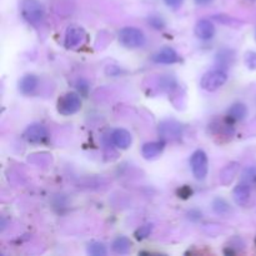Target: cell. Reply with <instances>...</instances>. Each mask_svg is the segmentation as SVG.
<instances>
[{"mask_svg": "<svg viewBox=\"0 0 256 256\" xmlns=\"http://www.w3.org/2000/svg\"><path fill=\"white\" fill-rule=\"evenodd\" d=\"M194 2H195V4L199 5V6H205V5L212 4L214 0H194Z\"/></svg>", "mask_w": 256, "mask_h": 256, "instance_id": "25", "label": "cell"}, {"mask_svg": "<svg viewBox=\"0 0 256 256\" xmlns=\"http://www.w3.org/2000/svg\"><path fill=\"white\" fill-rule=\"evenodd\" d=\"M228 74L222 69H214L205 72L200 80V86L206 92H215L226 82Z\"/></svg>", "mask_w": 256, "mask_h": 256, "instance_id": "3", "label": "cell"}, {"mask_svg": "<svg viewBox=\"0 0 256 256\" xmlns=\"http://www.w3.org/2000/svg\"><path fill=\"white\" fill-rule=\"evenodd\" d=\"M248 115V108L242 102H236V104L232 105L228 112V119L230 122H240V120L245 119Z\"/></svg>", "mask_w": 256, "mask_h": 256, "instance_id": "15", "label": "cell"}, {"mask_svg": "<svg viewBox=\"0 0 256 256\" xmlns=\"http://www.w3.org/2000/svg\"><path fill=\"white\" fill-rule=\"evenodd\" d=\"M112 142L119 149H128L132 142V134L125 129L114 130L112 134Z\"/></svg>", "mask_w": 256, "mask_h": 256, "instance_id": "11", "label": "cell"}, {"mask_svg": "<svg viewBox=\"0 0 256 256\" xmlns=\"http://www.w3.org/2000/svg\"><path fill=\"white\" fill-rule=\"evenodd\" d=\"M245 65L250 70H256V52H248L245 54Z\"/></svg>", "mask_w": 256, "mask_h": 256, "instance_id": "23", "label": "cell"}, {"mask_svg": "<svg viewBox=\"0 0 256 256\" xmlns=\"http://www.w3.org/2000/svg\"><path fill=\"white\" fill-rule=\"evenodd\" d=\"M164 2L168 5V6L176 9V8H179L180 5L184 2V0H164Z\"/></svg>", "mask_w": 256, "mask_h": 256, "instance_id": "24", "label": "cell"}, {"mask_svg": "<svg viewBox=\"0 0 256 256\" xmlns=\"http://www.w3.org/2000/svg\"><path fill=\"white\" fill-rule=\"evenodd\" d=\"M154 62L158 64H174L179 62V55L172 48L165 46L154 55Z\"/></svg>", "mask_w": 256, "mask_h": 256, "instance_id": "12", "label": "cell"}, {"mask_svg": "<svg viewBox=\"0 0 256 256\" xmlns=\"http://www.w3.org/2000/svg\"><path fill=\"white\" fill-rule=\"evenodd\" d=\"M86 34H85L84 29L80 26H70L65 32V40L64 45L68 49H75L82 45Z\"/></svg>", "mask_w": 256, "mask_h": 256, "instance_id": "6", "label": "cell"}, {"mask_svg": "<svg viewBox=\"0 0 256 256\" xmlns=\"http://www.w3.org/2000/svg\"><path fill=\"white\" fill-rule=\"evenodd\" d=\"M22 15L30 24H39L44 19V6L39 0H22Z\"/></svg>", "mask_w": 256, "mask_h": 256, "instance_id": "1", "label": "cell"}, {"mask_svg": "<svg viewBox=\"0 0 256 256\" xmlns=\"http://www.w3.org/2000/svg\"><path fill=\"white\" fill-rule=\"evenodd\" d=\"M38 85H39V80L35 75L28 74L22 78L19 82V89L22 94L25 95H32L34 94L35 90L38 89Z\"/></svg>", "mask_w": 256, "mask_h": 256, "instance_id": "14", "label": "cell"}, {"mask_svg": "<svg viewBox=\"0 0 256 256\" xmlns=\"http://www.w3.org/2000/svg\"><path fill=\"white\" fill-rule=\"evenodd\" d=\"M195 35L202 40H210L215 35V26L210 20L202 19L196 22L195 26Z\"/></svg>", "mask_w": 256, "mask_h": 256, "instance_id": "9", "label": "cell"}, {"mask_svg": "<svg viewBox=\"0 0 256 256\" xmlns=\"http://www.w3.org/2000/svg\"><path fill=\"white\" fill-rule=\"evenodd\" d=\"M212 209H214V212H216L218 215H222V216H225V215H228L232 212L230 205L228 204L224 199H222V198H216V199L212 202Z\"/></svg>", "mask_w": 256, "mask_h": 256, "instance_id": "18", "label": "cell"}, {"mask_svg": "<svg viewBox=\"0 0 256 256\" xmlns=\"http://www.w3.org/2000/svg\"><path fill=\"white\" fill-rule=\"evenodd\" d=\"M238 170H239V164L238 162H232L226 168H224L222 174H220V182H222V184L229 185L234 180Z\"/></svg>", "mask_w": 256, "mask_h": 256, "instance_id": "16", "label": "cell"}, {"mask_svg": "<svg viewBox=\"0 0 256 256\" xmlns=\"http://www.w3.org/2000/svg\"><path fill=\"white\" fill-rule=\"evenodd\" d=\"M190 166H192V174L198 180H204L209 172V162H208L206 154L202 150H196L192 155Z\"/></svg>", "mask_w": 256, "mask_h": 256, "instance_id": "5", "label": "cell"}, {"mask_svg": "<svg viewBox=\"0 0 256 256\" xmlns=\"http://www.w3.org/2000/svg\"><path fill=\"white\" fill-rule=\"evenodd\" d=\"M182 125L172 120H166L159 125V134L164 140H175L182 136Z\"/></svg>", "mask_w": 256, "mask_h": 256, "instance_id": "7", "label": "cell"}, {"mask_svg": "<svg viewBox=\"0 0 256 256\" xmlns=\"http://www.w3.org/2000/svg\"><path fill=\"white\" fill-rule=\"evenodd\" d=\"M145 35L140 29L134 26H125L119 32V42L125 48L136 49L145 44Z\"/></svg>", "mask_w": 256, "mask_h": 256, "instance_id": "2", "label": "cell"}, {"mask_svg": "<svg viewBox=\"0 0 256 256\" xmlns=\"http://www.w3.org/2000/svg\"><path fill=\"white\" fill-rule=\"evenodd\" d=\"M164 150V142H152L142 145V154L146 160H152L159 156Z\"/></svg>", "mask_w": 256, "mask_h": 256, "instance_id": "13", "label": "cell"}, {"mask_svg": "<svg viewBox=\"0 0 256 256\" xmlns=\"http://www.w3.org/2000/svg\"><path fill=\"white\" fill-rule=\"evenodd\" d=\"M234 62V52H232V50H222V52H219V54L216 55V62L218 65H222V66H224V65H232V62Z\"/></svg>", "mask_w": 256, "mask_h": 256, "instance_id": "19", "label": "cell"}, {"mask_svg": "<svg viewBox=\"0 0 256 256\" xmlns=\"http://www.w3.org/2000/svg\"><path fill=\"white\" fill-rule=\"evenodd\" d=\"M106 248H105L104 244L102 242H92V244L88 246V254L92 256H104L106 255Z\"/></svg>", "mask_w": 256, "mask_h": 256, "instance_id": "21", "label": "cell"}, {"mask_svg": "<svg viewBox=\"0 0 256 256\" xmlns=\"http://www.w3.org/2000/svg\"><path fill=\"white\" fill-rule=\"evenodd\" d=\"M242 182L245 184L250 185V186H255L256 185V168L250 166L244 170L242 175Z\"/></svg>", "mask_w": 256, "mask_h": 256, "instance_id": "20", "label": "cell"}, {"mask_svg": "<svg viewBox=\"0 0 256 256\" xmlns=\"http://www.w3.org/2000/svg\"><path fill=\"white\" fill-rule=\"evenodd\" d=\"M82 109V99L76 92H66L58 100V112L62 115L76 114Z\"/></svg>", "mask_w": 256, "mask_h": 256, "instance_id": "4", "label": "cell"}, {"mask_svg": "<svg viewBox=\"0 0 256 256\" xmlns=\"http://www.w3.org/2000/svg\"><path fill=\"white\" fill-rule=\"evenodd\" d=\"M152 224L142 225V226H140L139 229L135 232V238H136L138 240L145 239V238L149 236L150 232H152Z\"/></svg>", "mask_w": 256, "mask_h": 256, "instance_id": "22", "label": "cell"}, {"mask_svg": "<svg viewBox=\"0 0 256 256\" xmlns=\"http://www.w3.org/2000/svg\"><path fill=\"white\" fill-rule=\"evenodd\" d=\"M24 139L26 142H32V144H38V142H42L48 138V130L42 124H32L25 129L24 134H22Z\"/></svg>", "mask_w": 256, "mask_h": 256, "instance_id": "8", "label": "cell"}, {"mask_svg": "<svg viewBox=\"0 0 256 256\" xmlns=\"http://www.w3.org/2000/svg\"><path fill=\"white\" fill-rule=\"evenodd\" d=\"M132 248V242L128 238L119 236L112 242V252L116 254H126Z\"/></svg>", "mask_w": 256, "mask_h": 256, "instance_id": "17", "label": "cell"}, {"mask_svg": "<svg viewBox=\"0 0 256 256\" xmlns=\"http://www.w3.org/2000/svg\"><path fill=\"white\" fill-rule=\"evenodd\" d=\"M250 196H252V186L242 182L232 190V198L240 206H245L249 202Z\"/></svg>", "mask_w": 256, "mask_h": 256, "instance_id": "10", "label": "cell"}]
</instances>
